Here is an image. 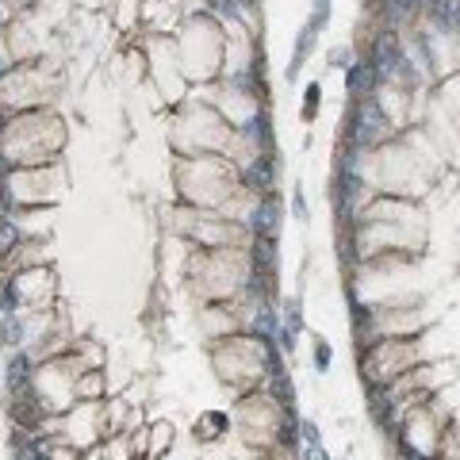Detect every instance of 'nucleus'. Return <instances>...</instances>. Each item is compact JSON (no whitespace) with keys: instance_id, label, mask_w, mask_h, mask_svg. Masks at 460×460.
Instances as JSON below:
<instances>
[{"instance_id":"16","label":"nucleus","mask_w":460,"mask_h":460,"mask_svg":"<svg viewBox=\"0 0 460 460\" xmlns=\"http://www.w3.org/2000/svg\"><path fill=\"white\" fill-rule=\"evenodd\" d=\"M284 318H288V322H284L288 330L299 334V326H303V318H299V299H292V303H288V315H284Z\"/></svg>"},{"instance_id":"12","label":"nucleus","mask_w":460,"mask_h":460,"mask_svg":"<svg viewBox=\"0 0 460 460\" xmlns=\"http://www.w3.org/2000/svg\"><path fill=\"white\" fill-rule=\"evenodd\" d=\"M315 369H318V372H326V369H330V345H326L322 337L315 342Z\"/></svg>"},{"instance_id":"6","label":"nucleus","mask_w":460,"mask_h":460,"mask_svg":"<svg viewBox=\"0 0 460 460\" xmlns=\"http://www.w3.org/2000/svg\"><path fill=\"white\" fill-rule=\"evenodd\" d=\"M426 12L434 16V23L445 27V31H456V27H460V8H456V0H434Z\"/></svg>"},{"instance_id":"20","label":"nucleus","mask_w":460,"mask_h":460,"mask_svg":"<svg viewBox=\"0 0 460 460\" xmlns=\"http://www.w3.org/2000/svg\"><path fill=\"white\" fill-rule=\"evenodd\" d=\"M430 4H434V0H415V8H430Z\"/></svg>"},{"instance_id":"15","label":"nucleus","mask_w":460,"mask_h":460,"mask_svg":"<svg viewBox=\"0 0 460 460\" xmlns=\"http://www.w3.org/2000/svg\"><path fill=\"white\" fill-rule=\"evenodd\" d=\"M318 92H322V84H311V89H307V100H303V116L307 119L318 111Z\"/></svg>"},{"instance_id":"5","label":"nucleus","mask_w":460,"mask_h":460,"mask_svg":"<svg viewBox=\"0 0 460 460\" xmlns=\"http://www.w3.org/2000/svg\"><path fill=\"white\" fill-rule=\"evenodd\" d=\"M8 388H12V396H27L31 391V357L27 353L8 357Z\"/></svg>"},{"instance_id":"2","label":"nucleus","mask_w":460,"mask_h":460,"mask_svg":"<svg viewBox=\"0 0 460 460\" xmlns=\"http://www.w3.org/2000/svg\"><path fill=\"white\" fill-rule=\"evenodd\" d=\"M372 65H376V73H380V81L383 77H391V73L403 65V46L396 43V35H380L376 39V50H372Z\"/></svg>"},{"instance_id":"1","label":"nucleus","mask_w":460,"mask_h":460,"mask_svg":"<svg viewBox=\"0 0 460 460\" xmlns=\"http://www.w3.org/2000/svg\"><path fill=\"white\" fill-rule=\"evenodd\" d=\"M383 135H388V116H383V108L376 100H364V104L353 111V135H349L353 146L369 150V146H376Z\"/></svg>"},{"instance_id":"10","label":"nucleus","mask_w":460,"mask_h":460,"mask_svg":"<svg viewBox=\"0 0 460 460\" xmlns=\"http://www.w3.org/2000/svg\"><path fill=\"white\" fill-rule=\"evenodd\" d=\"M223 426H227V418H223V415H215V410H211L203 426H200V422H196V437H200V441H203V437H215Z\"/></svg>"},{"instance_id":"7","label":"nucleus","mask_w":460,"mask_h":460,"mask_svg":"<svg viewBox=\"0 0 460 460\" xmlns=\"http://www.w3.org/2000/svg\"><path fill=\"white\" fill-rule=\"evenodd\" d=\"M272 176L276 173H272V157L269 154H261L257 162L246 169V181L253 184V189H272Z\"/></svg>"},{"instance_id":"18","label":"nucleus","mask_w":460,"mask_h":460,"mask_svg":"<svg viewBox=\"0 0 460 460\" xmlns=\"http://www.w3.org/2000/svg\"><path fill=\"white\" fill-rule=\"evenodd\" d=\"M292 208H296V219H307V203H303V184H296V196H292Z\"/></svg>"},{"instance_id":"19","label":"nucleus","mask_w":460,"mask_h":460,"mask_svg":"<svg viewBox=\"0 0 460 460\" xmlns=\"http://www.w3.org/2000/svg\"><path fill=\"white\" fill-rule=\"evenodd\" d=\"M303 460H330L322 445H303Z\"/></svg>"},{"instance_id":"8","label":"nucleus","mask_w":460,"mask_h":460,"mask_svg":"<svg viewBox=\"0 0 460 460\" xmlns=\"http://www.w3.org/2000/svg\"><path fill=\"white\" fill-rule=\"evenodd\" d=\"M311 43H315V27L307 23L303 31H299V43H296V58L288 62V77H296V73H299V65H303L307 58H311Z\"/></svg>"},{"instance_id":"21","label":"nucleus","mask_w":460,"mask_h":460,"mask_svg":"<svg viewBox=\"0 0 460 460\" xmlns=\"http://www.w3.org/2000/svg\"><path fill=\"white\" fill-rule=\"evenodd\" d=\"M0 123H4V119H0Z\"/></svg>"},{"instance_id":"4","label":"nucleus","mask_w":460,"mask_h":460,"mask_svg":"<svg viewBox=\"0 0 460 460\" xmlns=\"http://www.w3.org/2000/svg\"><path fill=\"white\" fill-rule=\"evenodd\" d=\"M253 230H257V238H276L280 230V203L265 196V200L253 208Z\"/></svg>"},{"instance_id":"3","label":"nucleus","mask_w":460,"mask_h":460,"mask_svg":"<svg viewBox=\"0 0 460 460\" xmlns=\"http://www.w3.org/2000/svg\"><path fill=\"white\" fill-rule=\"evenodd\" d=\"M345 84H349V92H353V96L369 100L372 92H376V84H380V73H376V65H372L369 58H361L357 65H349V73H345Z\"/></svg>"},{"instance_id":"13","label":"nucleus","mask_w":460,"mask_h":460,"mask_svg":"<svg viewBox=\"0 0 460 460\" xmlns=\"http://www.w3.org/2000/svg\"><path fill=\"white\" fill-rule=\"evenodd\" d=\"M326 20H330V0H315V16H311V27L318 31V27H326Z\"/></svg>"},{"instance_id":"11","label":"nucleus","mask_w":460,"mask_h":460,"mask_svg":"<svg viewBox=\"0 0 460 460\" xmlns=\"http://www.w3.org/2000/svg\"><path fill=\"white\" fill-rule=\"evenodd\" d=\"M12 460H43V453H39V445H35V441H16L12 445Z\"/></svg>"},{"instance_id":"17","label":"nucleus","mask_w":460,"mask_h":460,"mask_svg":"<svg viewBox=\"0 0 460 460\" xmlns=\"http://www.w3.org/2000/svg\"><path fill=\"white\" fill-rule=\"evenodd\" d=\"M299 434H303L307 445H322V437H318V426H315V422H303V426H299Z\"/></svg>"},{"instance_id":"9","label":"nucleus","mask_w":460,"mask_h":460,"mask_svg":"<svg viewBox=\"0 0 460 460\" xmlns=\"http://www.w3.org/2000/svg\"><path fill=\"white\" fill-rule=\"evenodd\" d=\"M383 12H388L391 23H403L410 12H415V0H383Z\"/></svg>"},{"instance_id":"14","label":"nucleus","mask_w":460,"mask_h":460,"mask_svg":"<svg viewBox=\"0 0 460 460\" xmlns=\"http://www.w3.org/2000/svg\"><path fill=\"white\" fill-rule=\"evenodd\" d=\"M16 303H20V299H16L12 284H4V288H0V311H4V315H16Z\"/></svg>"}]
</instances>
